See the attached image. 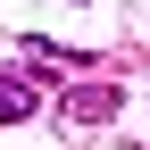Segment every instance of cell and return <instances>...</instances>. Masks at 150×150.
Here are the masks:
<instances>
[{"mask_svg": "<svg viewBox=\"0 0 150 150\" xmlns=\"http://www.w3.org/2000/svg\"><path fill=\"white\" fill-rule=\"evenodd\" d=\"M117 108H125V92H117V83H75L67 100H59V117H67V125H108Z\"/></svg>", "mask_w": 150, "mask_h": 150, "instance_id": "1", "label": "cell"}, {"mask_svg": "<svg viewBox=\"0 0 150 150\" xmlns=\"http://www.w3.org/2000/svg\"><path fill=\"white\" fill-rule=\"evenodd\" d=\"M33 108H42V75H33V67L25 75H0V125H25Z\"/></svg>", "mask_w": 150, "mask_h": 150, "instance_id": "2", "label": "cell"}]
</instances>
